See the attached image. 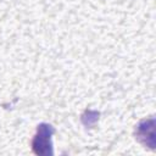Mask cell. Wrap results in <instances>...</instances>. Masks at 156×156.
Wrapping results in <instances>:
<instances>
[{"label":"cell","mask_w":156,"mask_h":156,"mask_svg":"<svg viewBox=\"0 0 156 156\" xmlns=\"http://www.w3.org/2000/svg\"><path fill=\"white\" fill-rule=\"evenodd\" d=\"M55 134V128L50 123H39L37 126V132L32 139L30 146L32 151L39 156H52V135Z\"/></svg>","instance_id":"6da1fadb"},{"label":"cell","mask_w":156,"mask_h":156,"mask_svg":"<svg viewBox=\"0 0 156 156\" xmlns=\"http://www.w3.org/2000/svg\"><path fill=\"white\" fill-rule=\"evenodd\" d=\"M134 135L135 139L145 147L149 146L150 149H155V119L151 117L139 122L135 126Z\"/></svg>","instance_id":"7a4b0ae2"}]
</instances>
